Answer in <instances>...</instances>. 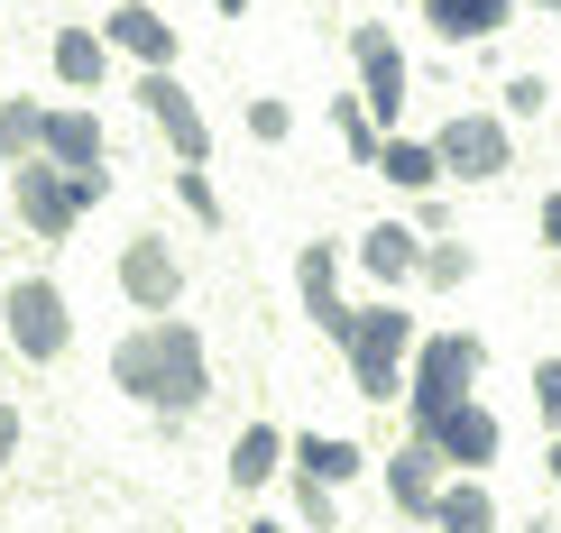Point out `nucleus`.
Returning a JSON list of instances; mask_svg holds the SVG:
<instances>
[{"label": "nucleus", "instance_id": "obj_27", "mask_svg": "<svg viewBox=\"0 0 561 533\" xmlns=\"http://www.w3.org/2000/svg\"><path fill=\"white\" fill-rule=\"evenodd\" d=\"M259 533H276V524H259Z\"/></svg>", "mask_w": 561, "mask_h": 533}, {"label": "nucleus", "instance_id": "obj_26", "mask_svg": "<svg viewBox=\"0 0 561 533\" xmlns=\"http://www.w3.org/2000/svg\"><path fill=\"white\" fill-rule=\"evenodd\" d=\"M552 478H561V451H552Z\"/></svg>", "mask_w": 561, "mask_h": 533}, {"label": "nucleus", "instance_id": "obj_6", "mask_svg": "<svg viewBox=\"0 0 561 533\" xmlns=\"http://www.w3.org/2000/svg\"><path fill=\"white\" fill-rule=\"evenodd\" d=\"M121 286H129V304H148V313H167L184 276H175V258H167V248H157V240H129V258H121Z\"/></svg>", "mask_w": 561, "mask_h": 533}, {"label": "nucleus", "instance_id": "obj_19", "mask_svg": "<svg viewBox=\"0 0 561 533\" xmlns=\"http://www.w3.org/2000/svg\"><path fill=\"white\" fill-rule=\"evenodd\" d=\"M28 138H46V111H28V102H10L0 111V157H19Z\"/></svg>", "mask_w": 561, "mask_h": 533}, {"label": "nucleus", "instance_id": "obj_15", "mask_svg": "<svg viewBox=\"0 0 561 533\" xmlns=\"http://www.w3.org/2000/svg\"><path fill=\"white\" fill-rule=\"evenodd\" d=\"M378 166H387L396 184H442V148H414V138H396Z\"/></svg>", "mask_w": 561, "mask_h": 533}, {"label": "nucleus", "instance_id": "obj_9", "mask_svg": "<svg viewBox=\"0 0 561 533\" xmlns=\"http://www.w3.org/2000/svg\"><path fill=\"white\" fill-rule=\"evenodd\" d=\"M46 148H56L65 175H102V129H92V111H46Z\"/></svg>", "mask_w": 561, "mask_h": 533}, {"label": "nucleus", "instance_id": "obj_24", "mask_svg": "<svg viewBox=\"0 0 561 533\" xmlns=\"http://www.w3.org/2000/svg\"><path fill=\"white\" fill-rule=\"evenodd\" d=\"M543 230H552V240H561V202H543Z\"/></svg>", "mask_w": 561, "mask_h": 533}, {"label": "nucleus", "instance_id": "obj_5", "mask_svg": "<svg viewBox=\"0 0 561 533\" xmlns=\"http://www.w3.org/2000/svg\"><path fill=\"white\" fill-rule=\"evenodd\" d=\"M433 148H442V166H451V175H470V184L506 175V129H497V120H451V129L433 138Z\"/></svg>", "mask_w": 561, "mask_h": 533}, {"label": "nucleus", "instance_id": "obj_10", "mask_svg": "<svg viewBox=\"0 0 561 533\" xmlns=\"http://www.w3.org/2000/svg\"><path fill=\"white\" fill-rule=\"evenodd\" d=\"M138 102H148L157 120L175 129V148H184V166H194V157H203V120H194V92H184L175 74H148V83H138Z\"/></svg>", "mask_w": 561, "mask_h": 533}, {"label": "nucleus", "instance_id": "obj_18", "mask_svg": "<svg viewBox=\"0 0 561 533\" xmlns=\"http://www.w3.org/2000/svg\"><path fill=\"white\" fill-rule=\"evenodd\" d=\"M267 460H276V432H267V424H259V432H240V451H230L240 488H259V478H267Z\"/></svg>", "mask_w": 561, "mask_h": 533}, {"label": "nucleus", "instance_id": "obj_12", "mask_svg": "<svg viewBox=\"0 0 561 533\" xmlns=\"http://www.w3.org/2000/svg\"><path fill=\"white\" fill-rule=\"evenodd\" d=\"M359 267H368V276H387V286H396V276H414V230L378 221V230L359 240Z\"/></svg>", "mask_w": 561, "mask_h": 533}, {"label": "nucleus", "instance_id": "obj_13", "mask_svg": "<svg viewBox=\"0 0 561 533\" xmlns=\"http://www.w3.org/2000/svg\"><path fill=\"white\" fill-rule=\"evenodd\" d=\"M506 19V0H433V28L442 37H488Z\"/></svg>", "mask_w": 561, "mask_h": 533}, {"label": "nucleus", "instance_id": "obj_4", "mask_svg": "<svg viewBox=\"0 0 561 533\" xmlns=\"http://www.w3.org/2000/svg\"><path fill=\"white\" fill-rule=\"evenodd\" d=\"M10 332L28 359H56L65 350V294L46 286V276H28V286H10Z\"/></svg>", "mask_w": 561, "mask_h": 533}, {"label": "nucleus", "instance_id": "obj_2", "mask_svg": "<svg viewBox=\"0 0 561 533\" xmlns=\"http://www.w3.org/2000/svg\"><path fill=\"white\" fill-rule=\"evenodd\" d=\"M405 340H414V322L396 313V304H378V313H359L350 322V368H359V396H414L405 378H396V359H405Z\"/></svg>", "mask_w": 561, "mask_h": 533}, {"label": "nucleus", "instance_id": "obj_25", "mask_svg": "<svg viewBox=\"0 0 561 533\" xmlns=\"http://www.w3.org/2000/svg\"><path fill=\"white\" fill-rule=\"evenodd\" d=\"M221 10H230V19H240V10H249V0H221Z\"/></svg>", "mask_w": 561, "mask_h": 533}, {"label": "nucleus", "instance_id": "obj_21", "mask_svg": "<svg viewBox=\"0 0 561 533\" xmlns=\"http://www.w3.org/2000/svg\"><path fill=\"white\" fill-rule=\"evenodd\" d=\"M433 286H451V276H470V248H442V258H424Z\"/></svg>", "mask_w": 561, "mask_h": 533}, {"label": "nucleus", "instance_id": "obj_11", "mask_svg": "<svg viewBox=\"0 0 561 533\" xmlns=\"http://www.w3.org/2000/svg\"><path fill=\"white\" fill-rule=\"evenodd\" d=\"M111 46H129V56H175V28H167V19H157V10H138V0H129V10H111Z\"/></svg>", "mask_w": 561, "mask_h": 533}, {"label": "nucleus", "instance_id": "obj_23", "mask_svg": "<svg viewBox=\"0 0 561 533\" xmlns=\"http://www.w3.org/2000/svg\"><path fill=\"white\" fill-rule=\"evenodd\" d=\"M10 442H19V414H10V405H0V451H10Z\"/></svg>", "mask_w": 561, "mask_h": 533}, {"label": "nucleus", "instance_id": "obj_3", "mask_svg": "<svg viewBox=\"0 0 561 533\" xmlns=\"http://www.w3.org/2000/svg\"><path fill=\"white\" fill-rule=\"evenodd\" d=\"M479 378V340H433V350H424V378H414V414H424V424H433V414H451L460 405V386H470Z\"/></svg>", "mask_w": 561, "mask_h": 533}, {"label": "nucleus", "instance_id": "obj_16", "mask_svg": "<svg viewBox=\"0 0 561 533\" xmlns=\"http://www.w3.org/2000/svg\"><path fill=\"white\" fill-rule=\"evenodd\" d=\"M433 524L442 533H488V488H451V497L433 506Z\"/></svg>", "mask_w": 561, "mask_h": 533}, {"label": "nucleus", "instance_id": "obj_17", "mask_svg": "<svg viewBox=\"0 0 561 533\" xmlns=\"http://www.w3.org/2000/svg\"><path fill=\"white\" fill-rule=\"evenodd\" d=\"M56 74L65 83H102V37H56Z\"/></svg>", "mask_w": 561, "mask_h": 533}, {"label": "nucleus", "instance_id": "obj_1", "mask_svg": "<svg viewBox=\"0 0 561 533\" xmlns=\"http://www.w3.org/2000/svg\"><path fill=\"white\" fill-rule=\"evenodd\" d=\"M121 386L148 405H203V340L184 322H148L138 340H121Z\"/></svg>", "mask_w": 561, "mask_h": 533}, {"label": "nucleus", "instance_id": "obj_14", "mask_svg": "<svg viewBox=\"0 0 561 533\" xmlns=\"http://www.w3.org/2000/svg\"><path fill=\"white\" fill-rule=\"evenodd\" d=\"M304 488H341V478H359V451L350 442H304Z\"/></svg>", "mask_w": 561, "mask_h": 533}, {"label": "nucleus", "instance_id": "obj_8", "mask_svg": "<svg viewBox=\"0 0 561 533\" xmlns=\"http://www.w3.org/2000/svg\"><path fill=\"white\" fill-rule=\"evenodd\" d=\"M424 442H433V451H451V460H470V470H479V460L497 451V424H488L479 405H451V414H433V424H424Z\"/></svg>", "mask_w": 561, "mask_h": 533}, {"label": "nucleus", "instance_id": "obj_22", "mask_svg": "<svg viewBox=\"0 0 561 533\" xmlns=\"http://www.w3.org/2000/svg\"><path fill=\"white\" fill-rule=\"evenodd\" d=\"M534 396H543V414L561 424V359H552V368H534Z\"/></svg>", "mask_w": 561, "mask_h": 533}, {"label": "nucleus", "instance_id": "obj_20", "mask_svg": "<svg viewBox=\"0 0 561 533\" xmlns=\"http://www.w3.org/2000/svg\"><path fill=\"white\" fill-rule=\"evenodd\" d=\"M543 102H552L543 74H516V83H506V111H543Z\"/></svg>", "mask_w": 561, "mask_h": 533}, {"label": "nucleus", "instance_id": "obj_7", "mask_svg": "<svg viewBox=\"0 0 561 533\" xmlns=\"http://www.w3.org/2000/svg\"><path fill=\"white\" fill-rule=\"evenodd\" d=\"M350 46H359V74H368V111H378V120H396V111H405V65H396L387 28H359Z\"/></svg>", "mask_w": 561, "mask_h": 533}]
</instances>
